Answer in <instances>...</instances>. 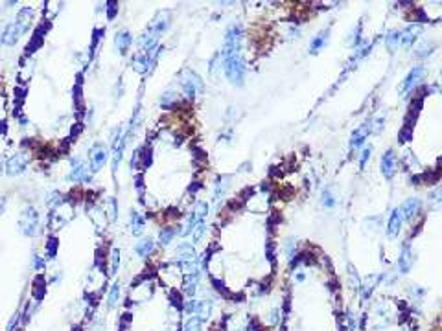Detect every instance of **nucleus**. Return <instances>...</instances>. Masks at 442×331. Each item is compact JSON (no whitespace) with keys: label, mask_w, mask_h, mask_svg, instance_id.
<instances>
[{"label":"nucleus","mask_w":442,"mask_h":331,"mask_svg":"<svg viewBox=\"0 0 442 331\" xmlns=\"http://www.w3.org/2000/svg\"><path fill=\"white\" fill-rule=\"evenodd\" d=\"M179 103V96H177V92L173 91H168L162 94V98H160V107L162 109H173V107Z\"/></svg>","instance_id":"5701e85b"},{"label":"nucleus","mask_w":442,"mask_h":331,"mask_svg":"<svg viewBox=\"0 0 442 331\" xmlns=\"http://www.w3.org/2000/svg\"><path fill=\"white\" fill-rule=\"evenodd\" d=\"M30 164V155L28 153H15L13 157L8 160V164H6V173L9 177H17V175H21L26 171V167Z\"/></svg>","instance_id":"423d86ee"},{"label":"nucleus","mask_w":442,"mask_h":331,"mask_svg":"<svg viewBox=\"0 0 442 331\" xmlns=\"http://www.w3.org/2000/svg\"><path fill=\"white\" fill-rule=\"evenodd\" d=\"M242 28L240 26H230L229 31L225 33V41H223V48H221V55L223 59H229L232 55H236L240 52V46H242Z\"/></svg>","instance_id":"f03ea898"},{"label":"nucleus","mask_w":442,"mask_h":331,"mask_svg":"<svg viewBox=\"0 0 442 331\" xmlns=\"http://www.w3.org/2000/svg\"><path fill=\"white\" fill-rule=\"evenodd\" d=\"M370 131H372V127H370V121H367V123H363V125H359V127L356 129L350 136V147L352 149H356V147H359L361 143L365 142V138L368 136Z\"/></svg>","instance_id":"f8f14e48"},{"label":"nucleus","mask_w":442,"mask_h":331,"mask_svg":"<svg viewBox=\"0 0 442 331\" xmlns=\"http://www.w3.org/2000/svg\"><path fill=\"white\" fill-rule=\"evenodd\" d=\"M144 226H146V219L137 210L131 212V232L135 234V236H140V234L144 232Z\"/></svg>","instance_id":"412c9836"},{"label":"nucleus","mask_w":442,"mask_h":331,"mask_svg":"<svg viewBox=\"0 0 442 331\" xmlns=\"http://www.w3.org/2000/svg\"><path fill=\"white\" fill-rule=\"evenodd\" d=\"M394 171H396V155L389 149L385 151L383 157H381V173H383V177L391 179L394 175Z\"/></svg>","instance_id":"9b49d317"},{"label":"nucleus","mask_w":442,"mask_h":331,"mask_svg":"<svg viewBox=\"0 0 442 331\" xmlns=\"http://www.w3.org/2000/svg\"><path fill=\"white\" fill-rule=\"evenodd\" d=\"M168 28H170V13L168 11H160L159 15L151 21V24L147 26V30L151 31V33H155L157 37H160V35L168 30Z\"/></svg>","instance_id":"1a4fd4ad"},{"label":"nucleus","mask_w":442,"mask_h":331,"mask_svg":"<svg viewBox=\"0 0 442 331\" xmlns=\"http://www.w3.org/2000/svg\"><path fill=\"white\" fill-rule=\"evenodd\" d=\"M175 234L177 230L175 228H172V226H164V228H160V232H159V241H160V245H170L172 243V239L175 237Z\"/></svg>","instance_id":"b1692460"},{"label":"nucleus","mask_w":442,"mask_h":331,"mask_svg":"<svg viewBox=\"0 0 442 331\" xmlns=\"http://www.w3.org/2000/svg\"><path fill=\"white\" fill-rule=\"evenodd\" d=\"M153 248H155V243H153L151 237H144V239H140L135 245V252L140 258H147L153 252Z\"/></svg>","instance_id":"aec40b11"},{"label":"nucleus","mask_w":442,"mask_h":331,"mask_svg":"<svg viewBox=\"0 0 442 331\" xmlns=\"http://www.w3.org/2000/svg\"><path fill=\"white\" fill-rule=\"evenodd\" d=\"M118 265H120V250L113 248V254H111V274L113 276L118 272Z\"/></svg>","instance_id":"c85d7f7f"},{"label":"nucleus","mask_w":442,"mask_h":331,"mask_svg":"<svg viewBox=\"0 0 442 331\" xmlns=\"http://www.w3.org/2000/svg\"><path fill=\"white\" fill-rule=\"evenodd\" d=\"M385 45H387V48H389L391 52L398 50V46H400V30L391 31L389 37H387V41H385Z\"/></svg>","instance_id":"393cba45"},{"label":"nucleus","mask_w":442,"mask_h":331,"mask_svg":"<svg viewBox=\"0 0 442 331\" xmlns=\"http://www.w3.org/2000/svg\"><path fill=\"white\" fill-rule=\"evenodd\" d=\"M322 204H324V206H328V208L336 204V199H334V195H332L330 191H324V193H322Z\"/></svg>","instance_id":"7c9ffc66"},{"label":"nucleus","mask_w":442,"mask_h":331,"mask_svg":"<svg viewBox=\"0 0 442 331\" xmlns=\"http://www.w3.org/2000/svg\"><path fill=\"white\" fill-rule=\"evenodd\" d=\"M205 221H197L196 226L192 228V232H194V243H199L201 237H203V234H205Z\"/></svg>","instance_id":"cd10ccee"},{"label":"nucleus","mask_w":442,"mask_h":331,"mask_svg":"<svg viewBox=\"0 0 442 331\" xmlns=\"http://www.w3.org/2000/svg\"><path fill=\"white\" fill-rule=\"evenodd\" d=\"M184 309H186V313H188V315H196V309H197V300H188V302H186V306H184Z\"/></svg>","instance_id":"473e14b6"},{"label":"nucleus","mask_w":442,"mask_h":331,"mask_svg":"<svg viewBox=\"0 0 442 331\" xmlns=\"http://www.w3.org/2000/svg\"><path fill=\"white\" fill-rule=\"evenodd\" d=\"M115 45H116V48H118V52L122 53V55H125V53L129 52L131 45H133V35L125 30L120 31V33H116Z\"/></svg>","instance_id":"dca6fc26"},{"label":"nucleus","mask_w":442,"mask_h":331,"mask_svg":"<svg viewBox=\"0 0 442 331\" xmlns=\"http://www.w3.org/2000/svg\"><path fill=\"white\" fill-rule=\"evenodd\" d=\"M181 87H183L186 98L190 99L196 98L199 92H203V81H201V77L196 72H192V70H184L183 74H181Z\"/></svg>","instance_id":"20e7f679"},{"label":"nucleus","mask_w":442,"mask_h":331,"mask_svg":"<svg viewBox=\"0 0 442 331\" xmlns=\"http://www.w3.org/2000/svg\"><path fill=\"white\" fill-rule=\"evenodd\" d=\"M109 160V149H107L103 143H94L91 149H89V169L92 173L99 171Z\"/></svg>","instance_id":"39448f33"},{"label":"nucleus","mask_w":442,"mask_h":331,"mask_svg":"<svg viewBox=\"0 0 442 331\" xmlns=\"http://www.w3.org/2000/svg\"><path fill=\"white\" fill-rule=\"evenodd\" d=\"M118 298H120V285L115 284V285L111 287V293H109V307H115L116 304H118Z\"/></svg>","instance_id":"bb28decb"},{"label":"nucleus","mask_w":442,"mask_h":331,"mask_svg":"<svg viewBox=\"0 0 442 331\" xmlns=\"http://www.w3.org/2000/svg\"><path fill=\"white\" fill-rule=\"evenodd\" d=\"M70 182H87L91 181V173L87 169V166L79 160V158H72V169L69 175Z\"/></svg>","instance_id":"6e6552de"},{"label":"nucleus","mask_w":442,"mask_h":331,"mask_svg":"<svg viewBox=\"0 0 442 331\" xmlns=\"http://www.w3.org/2000/svg\"><path fill=\"white\" fill-rule=\"evenodd\" d=\"M105 6H109V8H107V17H109V19H115L116 11H118V4H116V2H107Z\"/></svg>","instance_id":"2f4dec72"},{"label":"nucleus","mask_w":442,"mask_h":331,"mask_svg":"<svg viewBox=\"0 0 442 331\" xmlns=\"http://www.w3.org/2000/svg\"><path fill=\"white\" fill-rule=\"evenodd\" d=\"M123 147H125V136H122L118 133V138L115 140V151H113V171H116V169H118V164L122 162Z\"/></svg>","instance_id":"a211bd4d"},{"label":"nucleus","mask_w":442,"mask_h":331,"mask_svg":"<svg viewBox=\"0 0 442 331\" xmlns=\"http://www.w3.org/2000/svg\"><path fill=\"white\" fill-rule=\"evenodd\" d=\"M225 74H227V77H229V81L232 83V85H238V87L244 85L245 63L240 53L232 55L229 59H225Z\"/></svg>","instance_id":"7ed1b4c3"},{"label":"nucleus","mask_w":442,"mask_h":331,"mask_svg":"<svg viewBox=\"0 0 442 331\" xmlns=\"http://www.w3.org/2000/svg\"><path fill=\"white\" fill-rule=\"evenodd\" d=\"M370 153H372V147H367L365 151H363V157H361V167H363V166H365V160L368 157H370Z\"/></svg>","instance_id":"f704fd0d"},{"label":"nucleus","mask_w":442,"mask_h":331,"mask_svg":"<svg viewBox=\"0 0 442 331\" xmlns=\"http://www.w3.org/2000/svg\"><path fill=\"white\" fill-rule=\"evenodd\" d=\"M31 19H33V9L31 8H23L19 13H17V19H15V23L21 26L24 30V33L26 31H30V24H31Z\"/></svg>","instance_id":"6ab92c4d"},{"label":"nucleus","mask_w":442,"mask_h":331,"mask_svg":"<svg viewBox=\"0 0 442 331\" xmlns=\"http://www.w3.org/2000/svg\"><path fill=\"white\" fill-rule=\"evenodd\" d=\"M201 330V320L197 316H192L188 322L184 324V331H199Z\"/></svg>","instance_id":"c756f323"},{"label":"nucleus","mask_w":442,"mask_h":331,"mask_svg":"<svg viewBox=\"0 0 442 331\" xmlns=\"http://www.w3.org/2000/svg\"><path fill=\"white\" fill-rule=\"evenodd\" d=\"M420 31H422V28H420L418 24L407 26L404 31H400V46L405 48V50H409L413 46V43L417 41V37L420 35Z\"/></svg>","instance_id":"9d476101"},{"label":"nucleus","mask_w":442,"mask_h":331,"mask_svg":"<svg viewBox=\"0 0 442 331\" xmlns=\"http://www.w3.org/2000/svg\"><path fill=\"white\" fill-rule=\"evenodd\" d=\"M328 35H330V30H324V31H320L317 37L312 41V45H310V52L312 53H319L324 46H326L328 43Z\"/></svg>","instance_id":"4be33fe9"},{"label":"nucleus","mask_w":442,"mask_h":331,"mask_svg":"<svg viewBox=\"0 0 442 331\" xmlns=\"http://www.w3.org/2000/svg\"><path fill=\"white\" fill-rule=\"evenodd\" d=\"M411 267H413V252L411 248H409V245H405L402 248L400 258H398V271L402 272V274H407V272L411 271Z\"/></svg>","instance_id":"2eb2a0df"},{"label":"nucleus","mask_w":442,"mask_h":331,"mask_svg":"<svg viewBox=\"0 0 442 331\" xmlns=\"http://www.w3.org/2000/svg\"><path fill=\"white\" fill-rule=\"evenodd\" d=\"M4 208H6V199L2 197V199H0V215H2V212H4Z\"/></svg>","instance_id":"e433bc0d"},{"label":"nucleus","mask_w":442,"mask_h":331,"mask_svg":"<svg viewBox=\"0 0 442 331\" xmlns=\"http://www.w3.org/2000/svg\"><path fill=\"white\" fill-rule=\"evenodd\" d=\"M420 210V199L418 197H411V199H407L404 203V206L400 208L402 212V217L404 219H413Z\"/></svg>","instance_id":"f3484780"},{"label":"nucleus","mask_w":442,"mask_h":331,"mask_svg":"<svg viewBox=\"0 0 442 331\" xmlns=\"http://www.w3.org/2000/svg\"><path fill=\"white\" fill-rule=\"evenodd\" d=\"M402 221H404V217H402V212H400V208L393 210L391 219H389V225H387V236H389V237H396L398 234H400Z\"/></svg>","instance_id":"4468645a"},{"label":"nucleus","mask_w":442,"mask_h":331,"mask_svg":"<svg viewBox=\"0 0 442 331\" xmlns=\"http://www.w3.org/2000/svg\"><path fill=\"white\" fill-rule=\"evenodd\" d=\"M57 247H59V241H57V237H50L48 239V243H46V254H48V258H55V254H57Z\"/></svg>","instance_id":"a878e982"},{"label":"nucleus","mask_w":442,"mask_h":331,"mask_svg":"<svg viewBox=\"0 0 442 331\" xmlns=\"http://www.w3.org/2000/svg\"><path fill=\"white\" fill-rule=\"evenodd\" d=\"M422 75H424V68H422V67H415V68H413L411 72L407 74V77L404 79V83H402V92L413 91V87H415V85H417V83L422 79Z\"/></svg>","instance_id":"ddd939ff"},{"label":"nucleus","mask_w":442,"mask_h":331,"mask_svg":"<svg viewBox=\"0 0 442 331\" xmlns=\"http://www.w3.org/2000/svg\"><path fill=\"white\" fill-rule=\"evenodd\" d=\"M24 35V30L19 26L17 23H9L4 31H2V35H0V43L6 46H13L19 41V39Z\"/></svg>","instance_id":"0eeeda50"},{"label":"nucleus","mask_w":442,"mask_h":331,"mask_svg":"<svg viewBox=\"0 0 442 331\" xmlns=\"http://www.w3.org/2000/svg\"><path fill=\"white\" fill-rule=\"evenodd\" d=\"M19 230H21L23 236H28V237H33L39 232V212L35 210V206L26 204L23 210H21V215H19Z\"/></svg>","instance_id":"f257e3e1"},{"label":"nucleus","mask_w":442,"mask_h":331,"mask_svg":"<svg viewBox=\"0 0 442 331\" xmlns=\"http://www.w3.org/2000/svg\"><path fill=\"white\" fill-rule=\"evenodd\" d=\"M8 133V121L2 120L0 121V135H6Z\"/></svg>","instance_id":"c9c22d12"},{"label":"nucleus","mask_w":442,"mask_h":331,"mask_svg":"<svg viewBox=\"0 0 442 331\" xmlns=\"http://www.w3.org/2000/svg\"><path fill=\"white\" fill-rule=\"evenodd\" d=\"M45 260L43 258H39V256H33V269L35 271H43L45 269Z\"/></svg>","instance_id":"72a5a7b5"}]
</instances>
